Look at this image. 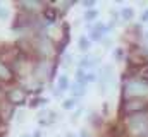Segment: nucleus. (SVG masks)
I'll list each match as a JSON object with an SVG mask.
<instances>
[{
    "label": "nucleus",
    "mask_w": 148,
    "mask_h": 137,
    "mask_svg": "<svg viewBox=\"0 0 148 137\" xmlns=\"http://www.w3.org/2000/svg\"><path fill=\"white\" fill-rule=\"evenodd\" d=\"M33 137H43V134H41V132H40V130H36V132H35V134H33Z\"/></svg>",
    "instance_id": "nucleus-20"
},
{
    "label": "nucleus",
    "mask_w": 148,
    "mask_h": 137,
    "mask_svg": "<svg viewBox=\"0 0 148 137\" xmlns=\"http://www.w3.org/2000/svg\"><path fill=\"white\" fill-rule=\"evenodd\" d=\"M122 100H145L148 101V81L138 74H129L122 81Z\"/></svg>",
    "instance_id": "nucleus-1"
},
{
    "label": "nucleus",
    "mask_w": 148,
    "mask_h": 137,
    "mask_svg": "<svg viewBox=\"0 0 148 137\" xmlns=\"http://www.w3.org/2000/svg\"><path fill=\"white\" fill-rule=\"evenodd\" d=\"M26 96H28V93L23 87H19V86H14V87H10L7 91V101L10 103L12 106L24 104L26 103Z\"/></svg>",
    "instance_id": "nucleus-4"
},
{
    "label": "nucleus",
    "mask_w": 148,
    "mask_h": 137,
    "mask_svg": "<svg viewBox=\"0 0 148 137\" xmlns=\"http://www.w3.org/2000/svg\"><path fill=\"white\" fill-rule=\"evenodd\" d=\"M69 87H71V84H69L67 75H60L59 81H57V91H59V93H64V91H67Z\"/></svg>",
    "instance_id": "nucleus-7"
},
{
    "label": "nucleus",
    "mask_w": 148,
    "mask_h": 137,
    "mask_svg": "<svg viewBox=\"0 0 148 137\" xmlns=\"http://www.w3.org/2000/svg\"><path fill=\"white\" fill-rule=\"evenodd\" d=\"M140 21H141V22H148V9H145V10L141 12V16H140Z\"/></svg>",
    "instance_id": "nucleus-18"
},
{
    "label": "nucleus",
    "mask_w": 148,
    "mask_h": 137,
    "mask_svg": "<svg viewBox=\"0 0 148 137\" xmlns=\"http://www.w3.org/2000/svg\"><path fill=\"white\" fill-rule=\"evenodd\" d=\"M114 58H115L117 62H121V60L124 58V50H122V48H115V52H114Z\"/></svg>",
    "instance_id": "nucleus-15"
},
{
    "label": "nucleus",
    "mask_w": 148,
    "mask_h": 137,
    "mask_svg": "<svg viewBox=\"0 0 148 137\" xmlns=\"http://www.w3.org/2000/svg\"><path fill=\"white\" fill-rule=\"evenodd\" d=\"M19 5L26 9H41V2H21Z\"/></svg>",
    "instance_id": "nucleus-12"
},
{
    "label": "nucleus",
    "mask_w": 148,
    "mask_h": 137,
    "mask_svg": "<svg viewBox=\"0 0 148 137\" xmlns=\"http://www.w3.org/2000/svg\"><path fill=\"white\" fill-rule=\"evenodd\" d=\"M121 111H122L124 117L136 115V113H145V111H148V101H145V100H122Z\"/></svg>",
    "instance_id": "nucleus-3"
},
{
    "label": "nucleus",
    "mask_w": 148,
    "mask_h": 137,
    "mask_svg": "<svg viewBox=\"0 0 148 137\" xmlns=\"http://www.w3.org/2000/svg\"><path fill=\"white\" fill-rule=\"evenodd\" d=\"M67 137H71V136H67Z\"/></svg>",
    "instance_id": "nucleus-23"
},
{
    "label": "nucleus",
    "mask_w": 148,
    "mask_h": 137,
    "mask_svg": "<svg viewBox=\"0 0 148 137\" xmlns=\"http://www.w3.org/2000/svg\"><path fill=\"white\" fill-rule=\"evenodd\" d=\"M9 19V10L5 7H0V21H7Z\"/></svg>",
    "instance_id": "nucleus-17"
},
{
    "label": "nucleus",
    "mask_w": 148,
    "mask_h": 137,
    "mask_svg": "<svg viewBox=\"0 0 148 137\" xmlns=\"http://www.w3.org/2000/svg\"><path fill=\"white\" fill-rule=\"evenodd\" d=\"M74 106H76V98H71V100H66V101L62 103V108H64V110H73Z\"/></svg>",
    "instance_id": "nucleus-14"
},
{
    "label": "nucleus",
    "mask_w": 148,
    "mask_h": 137,
    "mask_svg": "<svg viewBox=\"0 0 148 137\" xmlns=\"http://www.w3.org/2000/svg\"><path fill=\"white\" fill-rule=\"evenodd\" d=\"M83 5H84L88 10H91V9L95 7V2H93V0H90V2H83Z\"/></svg>",
    "instance_id": "nucleus-19"
},
{
    "label": "nucleus",
    "mask_w": 148,
    "mask_h": 137,
    "mask_svg": "<svg viewBox=\"0 0 148 137\" xmlns=\"http://www.w3.org/2000/svg\"><path fill=\"white\" fill-rule=\"evenodd\" d=\"M143 36H145V39H147V45H148V33H145Z\"/></svg>",
    "instance_id": "nucleus-21"
},
{
    "label": "nucleus",
    "mask_w": 148,
    "mask_h": 137,
    "mask_svg": "<svg viewBox=\"0 0 148 137\" xmlns=\"http://www.w3.org/2000/svg\"><path fill=\"white\" fill-rule=\"evenodd\" d=\"M21 137H33V136H28V134H24V136H21Z\"/></svg>",
    "instance_id": "nucleus-22"
},
{
    "label": "nucleus",
    "mask_w": 148,
    "mask_h": 137,
    "mask_svg": "<svg viewBox=\"0 0 148 137\" xmlns=\"http://www.w3.org/2000/svg\"><path fill=\"white\" fill-rule=\"evenodd\" d=\"M77 46H79V50H81V52H88V50H90V46H91L90 38H79Z\"/></svg>",
    "instance_id": "nucleus-11"
},
{
    "label": "nucleus",
    "mask_w": 148,
    "mask_h": 137,
    "mask_svg": "<svg viewBox=\"0 0 148 137\" xmlns=\"http://www.w3.org/2000/svg\"><path fill=\"white\" fill-rule=\"evenodd\" d=\"M55 12H57V10H47V12H45V17L52 22V21H55V17H57V14H55Z\"/></svg>",
    "instance_id": "nucleus-16"
},
{
    "label": "nucleus",
    "mask_w": 148,
    "mask_h": 137,
    "mask_svg": "<svg viewBox=\"0 0 148 137\" xmlns=\"http://www.w3.org/2000/svg\"><path fill=\"white\" fill-rule=\"evenodd\" d=\"M14 79V70L10 67H7L3 62H0V81L3 82H10Z\"/></svg>",
    "instance_id": "nucleus-5"
},
{
    "label": "nucleus",
    "mask_w": 148,
    "mask_h": 137,
    "mask_svg": "<svg viewBox=\"0 0 148 137\" xmlns=\"http://www.w3.org/2000/svg\"><path fill=\"white\" fill-rule=\"evenodd\" d=\"M97 17H98V10H97V9L86 10V14H84V21H93V19H97Z\"/></svg>",
    "instance_id": "nucleus-13"
},
{
    "label": "nucleus",
    "mask_w": 148,
    "mask_h": 137,
    "mask_svg": "<svg viewBox=\"0 0 148 137\" xmlns=\"http://www.w3.org/2000/svg\"><path fill=\"white\" fill-rule=\"evenodd\" d=\"M48 74H50V67H48V62H47V60H41V62L38 64L36 75H40V77H47Z\"/></svg>",
    "instance_id": "nucleus-8"
},
{
    "label": "nucleus",
    "mask_w": 148,
    "mask_h": 137,
    "mask_svg": "<svg viewBox=\"0 0 148 137\" xmlns=\"http://www.w3.org/2000/svg\"><path fill=\"white\" fill-rule=\"evenodd\" d=\"M84 91H86V86H84V84L74 82V86H73V94H74V98H77V96H83V94H84Z\"/></svg>",
    "instance_id": "nucleus-10"
},
{
    "label": "nucleus",
    "mask_w": 148,
    "mask_h": 137,
    "mask_svg": "<svg viewBox=\"0 0 148 137\" xmlns=\"http://www.w3.org/2000/svg\"><path fill=\"white\" fill-rule=\"evenodd\" d=\"M38 52H40L43 57H48V55L52 53V45H50V41H48L47 38H41V39L38 41Z\"/></svg>",
    "instance_id": "nucleus-6"
},
{
    "label": "nucleus",
    "mask_w": 148,
    "mask_h": 137,
    "mask_svg": "<svg viewBox=\"0 0 148 137\" xmlns=\"http://www.w3.org/2000/svg\"><path fill=\"white\" fill-rule=\"evenodd\" d=\"M124 127L131 137H148V111L124 117Z\"/></svg>",
    "instance_id": "nucleus-2"
},
{
    "label": "nucleus",
    "mask_w": 148,
    "mask_h": 137,
    "mask_svg": "<svg viewBox=\"0 0 148 137\" xmlns=\"http://www.w3.org/2000/svg\"><path fill=\"white\" fill-rule=\"evenodd\" d=\"M119 17H121L122 21H131V19L134 17V10H133L131 7H124V9L119 12Z\"/></svg>",
    "instance_id": "nucleus-9"
}]
</instances>
